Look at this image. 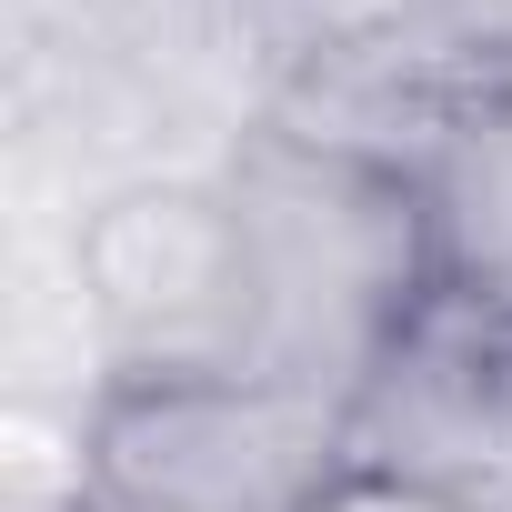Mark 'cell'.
<instances>
[{
    "mask_svg": "<svg viewBox=\"0 0 512 512\" xmlns=\"http://www.w3.org/2000/svg\"><path fill=\"white\" fill-rule=\"evenodd\" d=\"M342 472V402L272 372H101L81 412L91 512H312Z\"/></svg>",
    "mask_w": 512,
    "mask_h": 512,
    "instance_id": "cell-2",
    "label": "cell"
},
{
    "mask_svg": "<svg viewBox=\"0 0 512 512\" xmlns=\"http://www.w3.org/2000/svg\"><path fill=\"white\" fill-rule=\"evenodd\" d=\"M512 81V61H482L462 41H442L432 21L412 11H382V21H322L282 51L272 91L251 101V121H282L322 151H352L372 171H402V181H432L442 151L462 141V121Z\"/></svg>",
    "mask_w": 512,
    "mask_h": 512,
    "instance_id": "cell-5",
    "label": "cell"
},
{
    "mask_svg": "<svg viewBox=\"0 0 512 512\" xmlns=\"http://www.w3.org/2000/svg\"><path fill=\"white\" fill-rule=\"evenodd\" d=\"M71 282L101 372H251V272L221 171L111 181L71 221Z\"/></svg>",
    "mask_w": 512,
    "mask_h": 512,
    "instance_id": "cell-3",
    "label": "cell"
},
{
    "mask_svg": "<svg viewBox=\"0 0 512 512\" xmlns=\"http://www.w3.org/2000/svg\"><path fill=\"white\" fill-rule=\"evenodd\" d=\"M412 21H432L442 41L482 51V61H512V0H402Z\"/></svg>",
    "mask_w": 512,
    "mask_h": 512,
    "instance_id": "cell-7",
    "label": "cell"
},
{
    "mask_svg": "<svg viewBox=\"0 0 512 512\" xmlns=\"http://www.w3.org/2000/svg\"><path fill=\"white\" fill-rule=\"evenodd\" d=\"M342 452L442 512H512V302L432 282L352 382Z\"/></svg>",
    "mask_w": 512,
    "mask_h": 512,
    "instance_id": "cell-4",
    "label": "cell"
},
{
    "mask_svg": "<svg viewBox=\"0 0 512 512\" xmlns=\"http://www.w3.org/2000/svg\"><path fill=\"white\" fill-rule=\"evenodd\" d=\"M312 512H442V502H422V492H402V482H372V472H342Z\"/></svg>",
    "mask_w": 512,
    "mask_h": 512,
    "instance_id": "cell-8",
    "label": "cell"
},
{
    "mask_svg": "<svg viewBox=\"0 0 512 512\" xmlns=\"http://www.w3.org/2000/svg\"><path fill=\"white\" fill-rule=\"evenodd\" d=\"M422 201H432L442 282L512 302V81L462 121V141L442 151V171L422 181Z\"/></svg>",
    "mask_w": 512,
    "mask_h": 512,
    "instance_id": "cell-6",
    "label": "cell"
},
{
    "mask_svg": "<svg viewBox=\"0 0 512 512\" xmlns=\"http://www.w3.org/2000/svg\"><path fill=\"white\" fill-rule=\"evenodd\" d=\"M221 191L251 272V372L352 402L372 352L442 282L422 181L322 151L282 121H241L221 151Z\"/></svg>",
    "mask_w": 512,
    "mask_h": 512,
    "instance_id": "cell-1",
    "label": "cell"
}]
</instances>
